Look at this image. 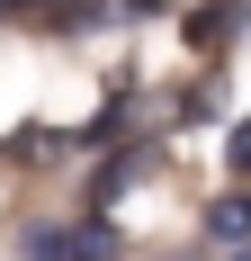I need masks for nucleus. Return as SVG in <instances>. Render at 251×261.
Returning <instances> with one entry per match:
<instances>
[{"label":"nucleus","instance_id":"4","mask_svg":"<svg viewBox=\"0 0 251 261\" xmlns=\"http://www.w3.org/2000/svg\"><path fill=\"white\" fill-rule=\"evenodd\" d=\"M144 171H152V153H144V144H135V153H117V162H108V171H99V189H90V198H99V207H108V198H125V189L144 180Z\"/></svg>","mask_w":251,"mask_h":261},{"label":"nucleus","instance_id":"5","mask_svg":"<svg viewBox=\"0 0 251 261\" xmlns=\"http://www.w3.org/2000/svg\"><path fill=\"white\" fill-rule=\"evenodd\" d=\"M225 162H233V171L251 180V117H242V126H225Z\"/></svg>","mask_w":251,"mask_h":261},{"label":"nucleus","instance_id":"2","mask_svg":"<svg viewBox=\"0 0 251 261\" xmlns=\"http://www.w3.org/2000/svg\"><path fill=\"white\" fill-rule=\"evenodd\" d=\"M242 18H251V0H206L198 18H189V45H206V54H215V45H225Z\"/></svg>","mask_w":251,"mask_h":261},{"label":"nucleus","instance_id":"1","mask_svg":"<svg viewBox=\"0 0 251 261\" xmlns=\"http://www.w3.org/2000/svg\"><path fill=\"white\" fill-rule=\"evenodd\" d=\"M117 252V234L108 225H27L18 261H108Z\"/></svg>","mask_w":251,"mask_h":261},{"label":"nucleus","instance_id":"3","mask_svg":"<svg viewBox=\"0 0 251 261\" xmlns=\"http://www.w3.org/2000/svg\"><path fill=\"white\" fill-rule=\"evenodd\" d=\"M206 234L225 243V252H251V198L233 189V198H215V216H206Z\"/></svg>","mask_w":251,"mask_h":261}]
</instances>
